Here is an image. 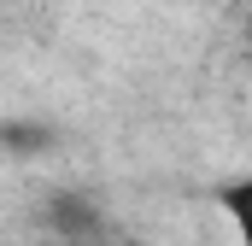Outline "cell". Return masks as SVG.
I'll return each instance as SVG.
<instances>
[{
	"instance_id": "obj_1",
	"label": "cell",
	"mask_w": 252,
	"mask_h": 246,
	"mask_svg": "<svg viewBox=\"0 0 252 246\" xmlns=\"http://www.w3.org/2000/svg\"><path fill=\"white\" fill-rule=\"evenodd\" d=\"M0 147L6 153H41V147H53V129L47 123H0Z\"/></svg>"
},
{
	"instance_id": "obj_2",
	"label": "cell",
	"mask_w": 252,
	"mask_h": 246,
	"mask_svg": "<svg viewBox=\"0 0 252 246\" xmlns=\"http://www.w3.org/2000/svg\"><path fill=\"white\" fill-rule=\"evenodd\" d=\"M217 199H223V205H229V217H235V223H247V211H252V187H247V182H235V187H223V193H217Z\"/></svg>"
}]
</instances>
